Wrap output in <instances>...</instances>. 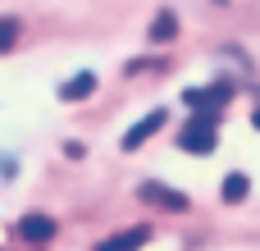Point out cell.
Returning a JSON list of instances; mask_svg holds the SVG:
<instances>
[{
  "label": "cell",
  "mask_w": 260,
  "mask_h": 251,
  "mask_svg": "<svg viewBox=\"0 0 260 251\" xmlns=\"http://www.w3.org/2000/svg\"><path fill=\"white\" fill-rule=\"evenodd\" d=\"M18 27H23V23H18L14 14H5V18H0V50H9V46L18 41Z\"/></svg>",
  "instance_id": "cell-10"
},
{
  "label": "cell",
  "mask_w": 260,
  "mask_h": 251,
  "mask_svg": "<svg viewBox=\"0 0 260 251\" xmlns=\"http://www.w3.org/2000/svg\"><path fill=\"white\" fill-rule=\"evenodd\" d=\"M18 233H23L27 242H50V238H55V219H50V215H27V219L18 224Z\"/></svg>",
  "instance_id": "cell-9"
},
{
  "label": "cell",
  "mask_w": 260,
  "mask_h": 251,
  "mask_svg": "<svg viewBox=\"0 0 260 251\" xmlns=\"http://www.w3.org/2000/svg\"><path fill=\"white\" fill-rule=\"evenodd\" d=\"M91 91H96V73H91V69H82L78 78L59 82V101H87Z\"/></svg>",
  "instance_id": "cell-7"
},
{
  "label": "cell",
  "mask_w": 260,
  "mask_h": 251,
  "mask_svg": "<svg viewBox=\"0 0 260 251\" xmlns=\"http://www.w3.org/2000/svg\"><path fill=\"white\" fill-rule=\"evenodd\" d=\"M137 197H142L146 206H160V210H187V192H174V187H165V183H155V178H146V183L137 187Z\"/></svg>",
  "instance_id": "cell-3"
},
{
  "label": "cell",
  "mask_w": 260,
  "mask_h": 251,
  "mask_svg": "<svg viewBox=\"0 0 260 251\" xmlns=\"http://www.w3.org/2000/svg\"><path fill=\"white\" fill-rule=\"evenodd\" d=\"M146 37H151L155 46H169V41L178 37V14H174V9H160V14L151 18V27H146Z\"/></svg>",
  "instance_id": "cell-6"
},
{
  "label": "cell",
  "mask_w": 260,
  "mask_h": 251,
  "mask_svg": "<svg viewBox=\"0 0 260 251\" xmlns=\"http://www.w3.org/2000/svg\"><path fill=\"white\" fill-rule=\"evenodd\" d=\"M251 128H260V110H256V114H251Z\"/></svg>",
  "instance_id": "cell-11"
},
{
  "label": "cell",
  "mask_w": 260,
  "mask_h": 251,
  "mask_svg": "<svg viewBox=\"0 0 260 251\" xmlns=\"http://www.w3.org/2000/svg\"><path fill=\"white\" fill-rule=\"evenodd\" d=\"M146 242H151V229L137 224V229H123V233H114V238H101L96 251H142Z\"/></svg>",
  "instance_id": "cell-5"
},
{
  "label": "cell",
  "mask_w": 260,
  "mask_h": 251,
  "mask_svg": "<svg viewBox=\"0 0 260 251\" xmlns=\"http://www.w3.org/2000/svg\"><path fill=\"white\" fill-rule=\"evenodd\" d=\"M165 119H169V114H165V110H151V114H146V119H137V123H133V128H128V133H123V151H137V146H142V142H146V137H155V133H160V128H165Z\"/></svg>",
  "instance_id": "cell-4"
},
{
  "label": "cell",
  "mask_w": 260,
  "mask_h": 251,
  "mask_svg": "<svg viewBox=\"0 0 260 251\" xmlns=\"http://www.w3.org/2000/svg\"><path fill=\"white\" fill-rule=\"evenodd\" d=\"M215 142H219V114H192L178 133V146L187 155H210Z\"/></svg>",
  "instance_id": "cell-1"
},
{
  "label": "cell",
  "mask_w": 260,
  "mask_h": 251,
  "mask_svg": "<svg viewBox=\"0 0 260 251\" xmlns=\"http://www.w3.org/2000/svg\"><path fill=\"white\" fill-rule=\"evenodd\" d=\"M229 96H233V82H215V87H187V91H183V105H192V114H219Z\"/></svg>",
  "instance_id": "cell-2"
},
{
  "label": "cell",
  "mask_w": 260,
  "mask_h": 251,
  "mask_svg": "<svg viewBox=\"0 0 260 251\" xmlns=\"http://www.w3.org/2000/svg\"><path fill=\"white\" fill-rule=\"evenodd\" d=\"M247 192H251V178H247V174H238V169L219 183V201H224V206H242V201H247Z\"/></svg>",
  "instance_id": "cell-8"
}]
</instances>
